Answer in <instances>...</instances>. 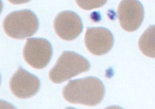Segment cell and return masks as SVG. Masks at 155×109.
I'll return each instance as SVG.
<instances>
[{"label": "cell", "instance_id": "obj_1", "mask_svg": "<svg viewBox=\"0 0 155 109\" xmlns=\"http://www.w3.org/2000/svg\"><path fill=\"white\" fill-rule=\"evenodd\" d=\"M104 94L105 88L102 81L92 76L70 81L62 91L67 101L88 106L99 104Z\"/></svg>", "mask_w": 155, "mask_h": 109}, {"label": "cell", "instance_id": "obj_2", "mask_svg": "<svg viewBox=\"0 0 155 109\" xmlns=\"http://www.w3.org/2000/svg\"><path fill=\"white\" fill-rule=\"evenodd\" d=\"M90 65L83 56L72 51H64L49 72V78L55 84H60L88 71Z\"/></svg>", "mask_w": 155, "mask_h": 109}, {"label": "cell", "instance_id": "obj_3", "mask_svg": "<svg viewBox=\"0 0 155 109\" xmlns=\"http://www.w3.org/2000/svg\"><path fill=\"white\" fill-rule=\"evenodd\" d=\"M38 20L29 10L15 11L7 15L3 22L5 33L10 37L23 39L33 36L38 30Z\"/></svg>", "mask_w": 155, "mask_h": 109}, {"label": "cell", "instance_id": "obj_4", "mask_svg": "<svg viewBox=\"0 0 155 109\" xmlns=\"http://www.w3.org/2000/svg\"><path fill=\"white\" fill-rule=\"evenodd\" d=\"M23 56L31 67L41 69L48 64L52 56V47L45 39L28 38L23 50Z\"/></svg>", "mask_w": 155, "mask_h": 109}, {"label": "cell", "instance_id": "obj_5", "mask_svg": "<svg viewBox=\"0 0 155 109\" xmlns=\"http://www.w3.org/2000/svg\"><path fill=\"white\" fill-rule=\"evenodd\" d=\"M117 15L121 27L127 31H133L143 21V7L138 0H122L118 6Z\"/></svg>", "mask_w": 155, "mask_h": 109}, {"label": "cell", "instance_id": "obj_6", "mask_svg": "<svg viewBox=\"0 0 155 109\" xmlns=\"http://www.w3.org/2000/svg\"><path fill=\"white\" fill-rule=\"evenodd\" d=\"M83 25L80 17L71 11L59 13L54 20V29L57 35L65 41L76 38L81 33Z\"/></svg>", "mask_w": 155, "mask_h": 109}, {"label": "cell", "instance_id": "obj_7", "mask_svg": "<svg viewBox=\"0 0 155 109\" xmlns=\"http://www.w3.org/2000/svg\"><path fill=\"white\" fill-rule=\"evenodd\" d=\"M39 79L20 67L10 81L12 92L15 96L21 99L34 96L39 90Z\"/></svg>", "mask_w": 155, "mask_h": 109}, {"label": "cell", "instance_id": "obj_8", "mask_svg": "<svg viewBox=\"0 0 155 109\" xmlns=\"http://www.w3.org/2000/svg\"><path fill=\"white\" fill-rule=\"evenodd\" d=\"M84 41L88 50L97 56L106 54L111 49L114 43L111 31L103 27L87 28Z\"/></svg>", "mask_w": 155, "mask_h": 109}, {"label": "cell", "instance_id": "obj_9", "mask_svg": "<svg viewBox=\"0 0 155 109\" xmlns=\"http://www.w3.org/2000/svg\"><path fill=\"white\" fill-rule=\"evenodd\" d=\"M139 47L146 56L155 58V25H150L141 35Z\"/></svg>", "mask_w": 155, "mask_h": 109}, {"label": "cell", "instance_id": "obj_10", "mask_svg": "<svg viewBox=\"0 0 155 109\" xmlns=\"http://www.w3.org/2000/svg\"><path fill=\"white\" fill-rule=\"evenodd\" d=\"M107 0H76L78 6L86 10L99 8L103 6Z\"/></svg>", "mask_w": 155, "mask_h": 109}, {"label": "cell", "instance_id": "obj_11", "mask_svg": "<svg viewBox=\"0 0 155 109\" xmlns=\"http://www.w3.org/2000/svg\"><path fill=\"white\" fill-rule=\"evenodd\" d=\"M10 3L13 4H21L27 3L30 0H8Z\"/></svg>", "mask_w": 155, "mask_h": 109}]
</instances>
